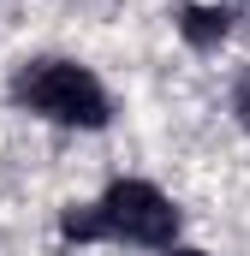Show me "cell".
I'll return each mask as SVG.
<instances>
[{"label":"cell","mask_w":250,"mask_h":256,"mask_svg":"<svg viewBox=\"0 0 250 256\" xmlns=\"http://www.w3.org/2000/svg\"><path fill=\"white\" fill-rule=\"evenodd\" d=\"M60 232L72 238V244H90V238H125V244L173 250L179 208L155 191V185H143V179H120V185H108V196H102V202L66 208Z\"/></svg>","instance_id":"cell-1"},{"label":"cell","mask_w":250,"mask_h":256,"mask_svg":"<svg viewBox=\"0 0 250 256\" xmlns=\"http://www.w3.org/2000/svg\"><path fill=\"white\" fill-rule=\"evenodd\" d=\"M12 102L30 108V114H42V120H54V126H84V131H102L108 114H114V102H108V90L96 84V72H84V66H72V60H30V66H18Z\"/></svg>","instance_id":"cell-2"},{"label":"cell","mask_w":250,"mask_h":256,"mask_svg":"<svg viewBox=\"0 0 250 256\" xmlns=\"http://www.w3.org/2000/svg\"><path fill=\"white\" fill-rule=\"evenodd\" d=\"M179 30H185L190 48H220L226 30H232V12H226V6H185Z\"/></svg>","instance_id":"cell-3"},{"label":"cell","mask_w":250,"mask_h":256,"mask_svg":"<svg viewBox=\"0 0 250 256\" xmlns=\"http://www.w3.org/2000/svg\"><path fill=\"white\" fill-rule=\"evenodd\" d=\"M238 120H244V131H250V84L238 90Z\"/></svg>","instance_id":"cell-4"},{"label":"cell","mask_w":250,"mask_h":256,"mask_svg":"<svg viewBox=\"0 0 250 256\" xmlns=\"http://www.w3.org/2000/svg\"><path fill=\"white\" fill-rule=\"evenodd\" d=\"M167 256H202V250H167Z\"/></svg>","instance_id":"cell-5"}]
</instances>
